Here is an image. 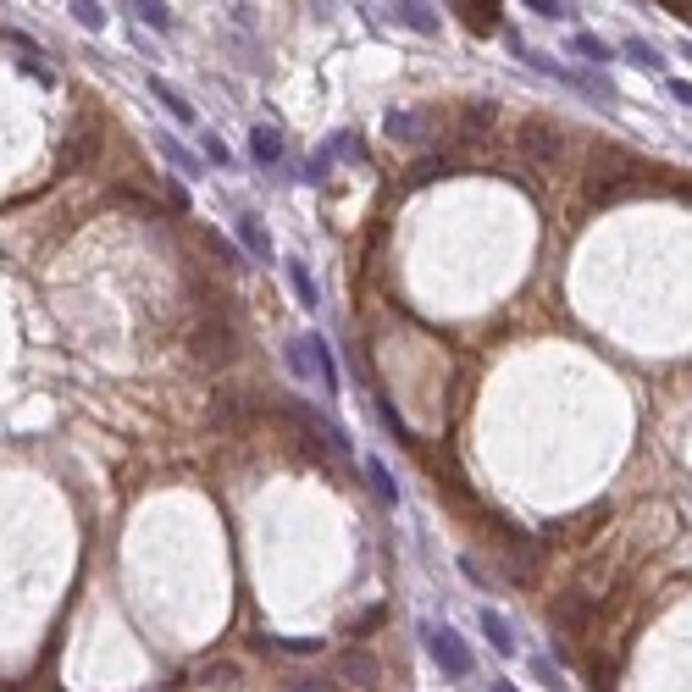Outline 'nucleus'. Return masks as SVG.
I'll return each instance as SVG.
<instances>
[{"label":"nucleus","instance_id":"obj_1","mask_svg":"<svg viewBox=\"0 0 692 692\" xmlns=\"http://www.w3.org/2000/svg\"><path fill=\"white\" fill-rule=\"evenodd\" d=\"M421 643H427L432 665H438L449 681L471 676V648H466V637L454 632V626H421Z\"/></svg>","mask_w":692,"mask_h":692},{"label":"nucleus","instance_id":"obj_2","mask_svg":"<svg viewBox=\"0 0 692 692\" xmlns=\"http://www.w3.org/2000/svg\"><path fill=\"white\" fill-rule=\"evenodd\" d=\"M521 150L532 161H543V167H549V161H560L565 156V133L554 128L549 117H526V128H521Z\"/></svg>","mask_w":692,"mask_h":692},{"label":"nucleus","instance_id":"obj_3","mask_svg":"<svg viewBox=\"0 0 692 692\" xmlns=\"http://www.w3.org/2000/svg\"><path fill=\"white\" fill-rule=\"evenodd\" d=\"M299 349H305V366L316 371V382H322V394L338 399V366H333V349H327L322 333H305L299 338Z\"/></svg>","mask_w":692,"mask_h":692},{"label":"nucleus","instance_id":"obj_4","mask_svg":"<svg viewBox=\"0 0 692 692\" xmlns=\"http://www.w3.org/2000/svg\"><path fill=\"white\" fill-rule=\"evenodd\" d=\"M394 17H399V28H410V34H421V39H432L443 28V17L432 12V0H394Z\"/></svg>","mask_w":692,"mask_h":692},{"label":"nucleus","instance_id":"obj_5","mask_svg":"<svg viewBox=\"0 0 692 692\" xmlns=\"http://www.w3.org/2000/svg\"><path fill=\"white\" fill-rule=\"evenodd\" d=\"M427 128H432V117H421V111H388V117H382V133L394 144H421Z\"/></svg>","mask_w":692,"mask_h":692},{"label":"nucleus","instance_id":"obj_6","mask_svg":"<svg viewBox=\"0 0 692 692\" xmlns=\"http://www.w3.org/2000/svg\"><path fill=\"white\" fill-rule=\"evenodd\" d=\"M283 277H288V288H294V299L305 305V311H316V305H322V288H316L311 266L299 261V255H288V261H283Z\"/></svg>","mask_w":692,"mask_h":692},{"label":"nucleus","instance_id":"obj_7","mask_svg":"<svg viewBox=\"0 0 692 692\" xmlns=\"http://www.w3.org/2000/svg\"><path fill=\"white\" fill-rule=\"evenodd\" d=\"M338 681H349V687H377V659H371L366 648H349V654L338 659Z\"/></svg>","mask_w":692,"mask_h":692},{"label":"nucleus","instance_id":"obj_8","mask_svg":"<svg viewBox=\"0 0 692 692\" xmlns=\"http://www.w3.org/2000/svg\"><path fill=\"white\" fill-rule=\"evenodd\" d=\"M250 156H255V167H277V161H283V133H277L272 122H261V128L250 133Z\"/></svg>","mask_w":692,"mask_h":692},{"label":"nucleus","instance_id":"obj_9","mask_svg":"<svg viewBox=\"0 0 692 692\" xmlns=\"http://www.w3.org/2000/svg\"><path fill=\"white\" fill-rule=\"evenodd\" d=\"M460 17L471 23V34H493L499 28V0H460Z\"/></svg>","mask_w":692,"mask_h":692},{"label":"nucleus","instance_id":"obj_10","mask_svg":"<svg viewBox=\"0 0 692 692\" xmlns=\"http://www.w3.org/2000/svg\"><path fill=\"white\" fill-rule=\"evenodd\" d=\"M128 12L139 17L144 28H156V34H172V6H167V0H128Z\"/></svg>","mask_w":692,"mask_h":692},{"label":"nucleus","instance_id":"obj_11","mask_svg":"<svg viewBox=\"0 0 692 692\" xmlns=\"http://www.w3.org/2000/svg\"><path fill=\"white\" fill-rule=\"evenodd\" d=\"M565 50H571V56H582L587 67H604V61L615 56V50H609L604 39H598V34H582V28H576V34L565 39Z\"/></svg>","mask_w":692,"mask_h":692},{"label":"nucleus","instance_id":"obj_12","mask_svg":"<svg viewBox=\"0 0 692 692\" xmlns=\"http://www.w3.org/2000/svg\"><path fill=\"white\" fill-rule=\"evenodd\" d=\"M482 637H488V648H493V654H504V659L515 654V632L499 621V615H493V609H482Z\"/></svg>","mask_w":692,"mask_h":692},{"label":"nucleus","instance_id":"obj_13","mask_svg":"<svg viewBox=\"0 0 692 692\" xmlns=\"http://www.w3.org/2000/svg\"><path fill=\"white\" fill-rule=\"evenodd\" d=\"M150 95H156V100H161V106H167V111H172V117H178V122H183V128H189V122H194V106H189V100H183V95H178V89H172V84H167V78H150Z\"/></svg>","mask_w":692,"mask_h":692},{"label":"nucleus","instance_id":"obj_14","mask_svg":"<svg viewBox=\"0 0 692 692\" xmlns=\"http://www.w3.org/2000/svg\"><path fill=\"white\" fill-rule=\"evenodd\" d=\"M239 239H244V250H250L255 261H272V239L261 233V222H255V216H239Z\"/></svg>","mask_w":692,"mask_h":692},{"label":"nucleus","instance_id":"obj_15","mask_svg":"<svg viewBox=\"0 0 692 692\" xmlns=\"http://www.w3.org/2000/svg\"><path fill=\"white\" fill-rule=\"evenodd\" d=\"M366 477H371V488H377V499H382V504H399V482H394V471L382 466L377 454L366 460Z\"/></svg>","mask_w":692,"mask_h":692},{"label":"nucleus","instance_id":"obj_16","mask_svg":"<svg viewBox=\"0 0 692 692\" xmlns=\"http://www.w3.org/2000/svg\"><path fill=\"white\" fill-rule=\"evenodd\" d=\"M72 17L84 28H106V6H100V0H72Z\"/></svg>","mask_w":692,"mask_h":692},{"label":"nucleus","instance_id":"obj_17","mask_svg":"<svg viewBox=\"0 0 692 692\" xmlns=\"http://www.w3.org/2000/svg\"><path fill=\"white\" fill-rule=\"evenodd\" d=\"M621 50H626V56H632V61H637V67H648V72H659V67H665V61H659V56H654V50H648V45H643V39H626V45H621Z\"/></svg>","mask_w":692,"mask_h":692},{"label":"nucleus","instance_id":"obj_18","mask_svg":"<svg viewBox=\"0 0 692 692\" xmlns=\"http://www.w3.org/2000/svg\"><path fill=\"white\" fill-rule=\"evenodd\" d=\"M266 648H277V654H322L316 637H288V643H266Z\"/></svg>","mask_w":692,"mask_h":692},{"label":"nucleus","instance_id":"obj_19","mask_svg":"<svg viewBox=\"0 0 692 692\" xmlns=\"http://www.w3.org/2000/svg\"><path fill=\"white\" fill-rule=\"evenodd\" d=\"M532 676L543 681V687H549V692H560V687H565V681H560V670H554L549 659H532Z\"/></svg>","mask_w":692,"mask_h":692},{"label":"nucleus","instance_id":"obj_20","mask_svg":"<svg viewBox=\"0 0 692 692\" xmlns=\"http://www.w3.org/2000/svg\"><path fill=\"white\" fill-rule=\"evenodd\" d=\"M488 122H493V106H482V100L466 106V128H488Z\"/></svg>","mask_w":692,"mask_h":692},{"label":"nucleus","instance_id":"obj_21","mask_svg":"<svg viewBox=\"0 0 692 692\" xmlns=\"http://www.w3.org/2000/svg\"><path fill=\"white\" fill-rule=\"evenodd\" d=\"M288 692H333V681H327V676H305V681H294Z\"/></svg>","mask_w":692,"mask_h":692},{"label":"nucleus","instance_id":"obj_22","mask_svg":"<svg viewBox=\"0 0 692 692\" xmlns=\"http://www.w3.org/2000/svg\"><path fill=\"white\" fill-rule=\"evenodd\" d=\"M665 89H670V95H676V100H681V106H692V78H670V84H665Z\"/></svg>","mask_w":692,"mask_h":692},{"label":"nucleus","instance_id":"obj_23","mask_svg":"<svg viewBox=\"0 0 692 692\" xmlns=\"http://www.w3.org/2000/svg\"><path fill=\"white\" fill-rule=\"evenodd\" d=\"M161 144H167V156H172V161H178V167H183V172H200V161H194V156H183V150H178V144H172V139H161Z\"/></svg>","mask_w":692,"mask_h":692},{"label":"nucleus","instance_id":"obj_24","mask_svg":"<svg viewBox=\"0 0 692 692\" xmlns=\"http://www.w3.org/2000/svg\"><path fill=\"white\" fill-rule=\"evenodd\" d=\"M338 156H366V150H360V139H355V133H344V139H338Z\"/></svg>","mask_w":692,"mask_h":692},{"label":"nucleus","instance_id":"obj_25","mask_svg":"<svg viewBox=\"0 0 692 692\" xmlns=\"http://www.w3.org/2000/svg\"><path fill=\"white\" fill-rule=\"evenodd\" d=\"M205 156H211V161H222V167L233 161V156H227V144H222V139H205Z\"/></svg>","mask_w":692,"mask_h":692},{"label":"nucleus","instance_id":"obj_26","mask_svg":"<svg viewBox=\"0 0 692 692\" xmlns=\"http://www.w3.org/2000/svg\"><path fill=\"white\" fill-rule=\"evenodd\" d=\"M526 6H532L537 17H560V0H526Z\"/></svg>","mask_w":692,"mask_h":692},{"label":"nucleus","instance_id":"obj_27","mask_svg":"<svg viewBox=\"0 0 692 692\" xmlns=\"http://www.w3.org/2000/svg\"><path fill=\"white\" fill-rule=\"evenodd\" d=\"M488 692H515V687H510V681H493V687H488Z\"/></svg>","mask_w":692,"mask_h":692},{"label":"nucleus","instance_id":"obj_28","mask_svg":"<svg viewBox=\"0 0 692 692\" xmlns=\"http://www.w3.org/2000/svg\"><path fill=\"white\" fill-rule=\"evenodd\" d=\"M681 56H687V61H692V45H681Z\"/></svg>","mask_w":692,"mask_h":692}]
</instances>
